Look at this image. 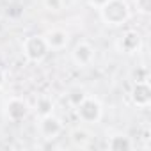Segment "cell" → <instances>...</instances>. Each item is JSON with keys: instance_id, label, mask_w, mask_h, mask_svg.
Here are the masks:
<instances>
[{"instance_id": "277c9868", "label": "cell", "mask_w": 151, "mask_h": 151, "mask_svg": "<svg viewBox=\"0 0 151 151\" xmlns=\"http://www.w3.org/2000/svg\"><path fill=\"white\" fill-rule=\"evenodd\" d=\"M142 48V36L135 29L123 30L116 39V50L123 55H135Z\"/></svg>"}, {"instance_id": "9c48e42d", "label": "cell", "mask_w": 151, "mask_h": 151, "mask_svg": "<svg viewBox=\"0 0 151 151\" xmlns=\"http://www.w3.org/2000/svg\"><path fill=\"white\" fill-rule=\"evenodd\" d=\"M43 36H45V41H46L50 52H60L69 43V32L64 29H50Z\"/></svg>"}, {"instance_id": "8fae6325", "label": "cell", "mask_w": 151, "mask_h": 151, "mask_svg": "<svg viewBox=\"0 0 151 151\" xmlns=\"http://www.w3.org/2000/svg\"><path fill=\"white\" fill-rule=\"evenodd\" d=\"M53 110H55V103H53V100H52L50 96H46V94H41V96L36 100V103H34V112H36L37 117L53 114Z\"/></svg>"}, {"instance_id": "2e32d148", "label": "cell", "mask_w": 151, "mask_h": 151, "mask_svg": "<svg viewBox=\"0 0 151 151\" xmlns=\"http://www.w3.org/2000/svg\"><path fill=\"white\" fill-rule=\"evenodd\" d=\"M107 2V0H89V6H93V7H96V9H100L103 4Z\"/></svg>"}, {"instance_id": "8992f818", "label": "cell", "mask_w": 151, "mask_h": 151, "mask_svg": "<svg viewBox=\"0 0 151 151\" xmlns=\"http://www.w3.org/2000/svg\"><path fill=\"white\" fill-rule=\"evenodd\" d=\"M96 60V48L89 41H77L71 48V62L77 68H91Z\"/></svg>"}, {"instance_id": "7c38bea8", "label": "cell", "mask_w": 151, "mask_h": 151, "mask_svg": "<svg viewBox=\"0 0 151 151\" xmlns=\"http://www.w3.org/2000/svg\"><path fill=\"white\" fill-rule=\"evenodd\" d=\"M69 139L77 147H87L89 142H91V133L87 130H84V128H75L69 133Z\"/></svg>"}, {"instance_id": "9a60e30c", "label": "cell", "mask_w": 151, "mask_h": 151, "mask_svg": "<svg viewBox=\"0 0 151 151\" xmlns=\"http://www.w3.org/2000/svg\"><path fill=\"white\" fill-rule=\"evenodd\" d=\"M135 9L139 14L142 16H149L151 14V0H133Z\"/></svg>"}, {"instance_id": "e0dca14e", "label": "cell", "mask_w": 151, "mask_h": 151, "mask_svg": "<svg viewBox=\"0 0 151 151\" xmlns=\"http://www.w3.org/2000/svg\"><path fill=\"white\" fill-rule=\"evenodd\" d=\"M6 29H7V23H6V20H4L2 16H0V36L6 32Z\"/></svg>"}, {"instance_id": "ba28073f", "label": "cell", "mask_w": 151, "mask_h": 151, "mask_svg": "<svg viewBox=\"0 0 151 151\" xmlns=\"http://www.w3.org/2000/svg\"><path fill=\"white\" fill-rule=\"evenodd\" d=\"M130 100L137 109H147L151 105V86L147 80H135L130 89Z\"/></svg>"}, {"instance_id": "6da1fadb", "label": "cell", "mask_w": 151, "mask_h": 151, "mask_svg": "<svg viewBox=\"0 0 151 151\" xmlns=\"http://www.w3.org/2000/svg\"><path fill=\"white\" fill-rule=\"evenodd\" d=\"M98 13L107 27H123L132 18V9L126 0H107Z\"/></svg>"}, {"instance_id": "3957f363", "label": "cell", "mask_w": 151, "mask_h": 151, "mask_svg": "<svg viewBox=\"0 0 151 151\" xmlns=\"http://www.w3.org/2000/svg\"><path fill=\"white\" fill-rule=\"evenodd\" d=\"M75 110H77V117L84 124H98L103 117V107L100 100L89 94L75 107Z\"/></svg>"}, {"instance_id": "4fadbf2b", "label": "cell", "mask_w": 151, "mask_h": 151, "mask_svg": "<svg viewBox=\"0 0 151 151\" xmlns=\"http://www.w3.org/2000/svg\"><path fill=\"white\" fill-rule=\"evenodd\" d=\"M86 96H87V93H86L84 89H80V87H73V89L68 93V101H69L71 107H77Z\"/></svg>"}, {"instance_id": "5bb4252c", "label": "cell", "mask_w": 151, "mask_h": 151, "mask_svg": "<svg viewBox=\"0 0 151 151\" xmlns=\"http://www.w3.org/2000/svg\"><path fill=\"white\" fill-rule=\"evenodd\" d=\"M66 0H43V7L48 13H60L64 9Z\"/></svg>"}, {"instance_id": "ac0fdd59", "label": "cell", "mask_w": 151, "mask_h": 151, "mask_svg": "<svg viewBox=\"0 0 151 151\" xmlns=\"http://www.w3.org/2000/svg\"><path fill=\"white\" fill-rule=\"evenodd\" d=\"M4 82H6V73H4L2 68H0V89L4 87Z\"/></svg>"}, {"instance_id": "7a4b0ae2", "label": "cell", "mask_w": 151, "mask_h": 151, "mask_svg": "<svg viewBox=\"0 0 151 151\" xmlns=\"http://www.w3.org/2000/svg\"><path fill=\"white\" fill-rule=\"evenodd\" d=\"M22 52L25 55V59L32 64H39L43 62L48 53H50V48L45 41V36L43 34H30L23 39L22 43Z\"/></svg>"}, {"instance_id": "30bf717a", "label": "cell", "mask_w": 151, "mask_h": 151, "mask_svg": "<svg viewBox=\"0 0 151 151\" xmlns=\"http://www.w3.org/2000/svg\"><path fill=\"white\" fill-rule=\"evenodd\" d=\"M133 140L126 133H114L107 139V147L110 151H130L133 149Z\"/></svg>"}, {"instance_id": "52a82bcc", "label": "cell", "mask_w": 151, "mask_h": 151, "mask_svg": "<svg viewBox=\"0 0 151 151\" xmlns=\"http://www.w3.org/2000/svg\"><path fill=\"white\" fill-rule=\"evenodd\" d=\"M29 114H30V105L27 103V100H23L20 96H13L4 103V116L11 123H20V121L27 119Z\"/></svg>"}, {"instance_id": "5b68a950", "label": "cell", "mask_w": 151, "mask_h": 151, "mask_svg": "<svg viewBox=\"0 0 151 151\" xmlns=\"http://www.w3.org/2000/svg\"><path fill=\"white\" fill-rule=\"evenodd\" d=\"M36 128H37V133L43 140H55L64 132V123L55 114H48V116H43L37 119Z\"/></svg>"}]
</instances>
